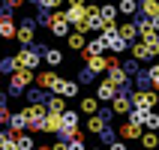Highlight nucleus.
Segmentation results:
<instances>
[{"label": "nucleus", "mask_w": 159, "mask_h": 150, "mask_svg": "<svg viewBox=\"0 0 159 150\" xmlns=\"http://www.w3.org/2000/svg\"><path fill=\"white\" fill-rule=\"evenodd\" d=\"M42 60L48 63V66H60V63H63V51H60V48H45Z\"/></svg>", "instance_id": "nucleus-22"}, {"label": "nucleus", "mask_w": 159, "mask_h": 150, "mask_svg": "<svg viewBox=\"0 0 159 150\" xmlns=\"http://www.w3.org/2000/svg\"><path fill=\"white\" fill-rule=\"evenodd\" d=\"M99 138H102L105 144H111V141H114V129H111V126H105V129L99 132Z\"/></svg>", "instance_id": "nucleus-35"}, {"label": "nucleus", "mask_w": 159, "mask_h": 150, "mask_svg": "<svg viewBox=\"0 0 159 150\" xmlns=\"http://www.w3.org/2000/svg\"><path fill=\"white\" fill-rule=\"evenodd\" d=\"M90 3H96V0H90Z\"/></svg>", "instance_id": "nucleus-44"}, {"label": "nucleus", "mask_w": 159, "mask_h": 150, "mask_svg": "<svg viewBox=\"0 0 159 150\" xmlns=\"http://www.w3.org/2000/svg\"><path fill=\"white\" fill-rule=\"evenodd\" d=\"M51 150H69V141H63V138H60V141L51 144Z\"/></svg>", "instance_id": "nucleus-37"}, {"label": "nucleus", "mask_w": 159, "mask_h": 150, "mask_svg": "<svg viewBox=\"0 0 159 150\" xmlns=\"http://www.w3.org/2000/svg\"><path fill=\"white\" fill-rule=\"evenodd\" d=\"M102 36H105V45H108L111 54H123L126 48H129V42L117 33V24H105V27H102Z\"/></svg>", "instance_id": "nucleus-1"}, {"label": "nucleus", "mask_w": 159, "mask_h": 150, "mask_svg": "<svg viewBox=\"0 0 159 150\" xmlns=\"http://www.w3.org/2000/svg\"><path fill=\"white\" fill-rule=\"evenodd\" d=\"M15 69H18L15 57H0V75H12Z\"/></svg>", "instance_id": "nucleus-26"}, {"label": "nucleus", "mask_w": 159, "mask_h": 150, "mask_svg": "<svg viewBox=\"0 0 159 150\" xmlns=\"http://www.w3.org/2000/svg\"><path fill=\"white\" fill-rule=\"evenodd\" d=\"M99 15H102V24H114L117 6H114V3H102V6H99Z\"/></svg>", "instance_id": "nucleus-20"}, {"label": "nucleus", "mask_w": 159, "mask_h": 150, "mask_svg": "<svg viewBox=\"0 0 159 150\" xmlns=\"http://www.w3.org/2000/svg\"><path fill=\"white\" fill-rule=\"evenodd\" d=\"M66 45H69L72 51H84L87 39H84V33H78V30H75V33H69V36H66Z\"/></svg>", "instance_id": "nucleus-21"}, {"label": "nucleus", "mask_w": 159, "mask_h": 150, "mask_svg": "<svg viewBox=\"0 0 159 150\" xmlns=\"http://www.w3.org/2000/svg\"><path fill=\"white\" fill-rule=\"evenodd\" d=\"M150 24H153V30L159 33V15H156V18H150Z\"/></svg>", "instance_id": "nucleus-39"}, {"label": "nucleus", "mask_w": 159, "mask_h": 150, "mask_svg": "<svg viewBox=\"0 0 159 150\" xmlns=\"http://www.w3.org/2000/svg\"><path fill=\"white\" fill-rule=\"evenodd\" d=\"M45 108H48V114H63V111H66V99L54 93V96H48V102H45Z\"/></svg>", "instance_id": "nucleus-16"}, {"label": "nucleus", "mask_w": 159, "mask_h": 150, "mask_svg": "<svg viewBox=\"0 0 159 150\" xmlns=\"http://www.w3.org/2000/svg\"><path fill=\"white\" fill-rule=\"evenodd\" d=\"M30 81H33V72H30V69H15L12 78H9V96H21Z\"/></svg>", "instance_id": "nucleus-2"}, {"label": "nucleus", "mask_w": 159, "mask_h": 150, "mask_svg": "<svg viewBox=\"0 0 159 150\" xmlns=\"http://www.w3.org/2000/svg\"><path fill=\"white\" fill-rule=\"evenodd\" d=\"M117 12H123V15H138V0H120V3H117Z\"/></svg>", "instance_id": "nucleus-24"}, {"label": "nucleus", "mask_w": 159, "mask_h": 150, "mask_svg": "<svg viewBox=\"0 0 159 150\" xmlns=\"http://www.w3.org/2000/svg\"><path fill=\"white\" fill-rule=\"evenodd\" d=\"M54 36H69V21H66V15L63 12H51V27H48Z\"/></svg>", "instance_id": "nucleus-8"}, {"label": "nucleus", "mask_w": 159, "mask_h": 150, "mask_svg": "<svg viewBox=\"0 0 159 150\" xmlns=\"http://www.w3.org/2000/svg\"><path fill=\"white\" fill-rule=\"evenodd\" d=\"M69 3H78V0H69Z\"/></svg>", "instance_id": "nucleus-43"}, {"label": "nucleus", "mask_w": 159, "mask_h": 150, "mask_svg": "<svg viewBox=\"0 0 159 150\" xmlns=\"http://www.w3.org/2000/svg\"><path fill=\"white\" fill-rule=\"evenodd\" d=\"M147 75H150V84H153V87H159V63H153L150 69H147Z\"/></svg>", "instance_id": "nucleus-34"}, {"label": "nucleus", "mask_w": 159, "mask_h": 150, "mask_svg": "<svg viewBox=\"0 0 159 150\" xmlns=\"http://www.w3.org/2000/svg\"><path fill=\"white\" fill-rule=\"evenodd\" d=\"M111 111H114V114H129V111H132V99H129V93L120 90V93L111 99Z\"/></svg>", "instance_id": "nucleus-9"}, {"label": "nucleus", "mask_w": 159, "mask_h": 150, "mask_svg": "<svg viewBox=\"0 0 159 150\" xmlns=\"http://www.w3.org/2000/svg\"><path fill=\"white\" fill-rule=\"evenodd\" d=\"M147 111H150V108H132V111H129V120H132V123H138V126H144Z\"/></svg>", "instance_id": "nucleus-31"}, {"label": "nucleus", "mask_w": 159, "mask_h": 150, "mask_svg": "<svg viewBox=\"0 0 159 150\" xmlns=\"http://www.w3.org/2000/svg\"><path fill=\"white\" fill-rule=\"evenodd\" d=\"M156 150H159V144H156Z\"/></svg>", "instance_id": "nucleus-45"}, {"label": "nucleus", "mask_w": 159, "mask_h": 150, "mask_svg": "<svg viewBox=\"0 0 159 150\" xmlns=\"http://www.w3.org/2000/svg\"><path fill=\"white\" fill-rule=\"evenodd\" d=\"M156 144H159V135L156 132H144L141 135V147L144 150H156Z\"/></svg>", "instance_id": "nucleus-29"}, {"label": "nucleus", "mask_w": 159, "mask_h": 150, "mask_svg": "<svg viewBox=\"0 0 159 150\" xmlns=\"http://www.w3.org/2000/svg\"><path fill=\"white\" fill-rule=\"evenodd\" d=\"M15 144H18V150H33V138L24 132H15Z\"/></svg>", "instance_id": "nucleus-30"}, {"label": "nucleus", "mask_w": 159, "mask_h": 150, "mask_svg": "<svg viewBox=\"0 0 159 150\" xmlns=\"http://www.w3.org/2000/svg\"><path fill=\"white\" fill-rule=\"evenodd\" d=\"M15 33H18V27L12 21V12H3L0 15V39H15Z\"/></svg>", "instance_id": "nucleus-10"}, {"label": "nucleus", "mask_w": 159, "mask_h": 150, "mask_svg": "<svg viewBox=\"0 0 159 150\" xmlns=\"http://www.w3.org/2000/svg\"><path fill=\"white\" fill-rule=\"evenodd\" d=\"M87 69L96 75V72H108V57L99 54V57H87Z\"/></svg>", "instance_id": "nucleus-18"}, {"label": "nucleus", "mask_w": 159, "mask_h": 150, "mask_svg": "<svg viewBox=\"0 0 159 150\" xmlns=\"http://www.w3.org/2000/svg\"><path fill=\"white\" fill-rule=\"evenodd\" d=\"M63 15H66V21H69V27H75L78 33H84V18H87V6H84L81 0H78V3H72V6L66 9Z\"/></svg>", "instance_id": "nucleus-4"}, {"label": "nucleus", "mask_w": 159, "mask_h": 150, "mask_svg": "<svg viewBox=\"0 0 159 150\" xmlns=\"http://www.w3.org/2000/svg\"><path fill=\"white\" fill-rule=\"evenodd\" d=\"M138 12H141L144 18H156L159 15V0H141V3H138Z\"/></svg>", "instance_id": "nucleus-19"}, {"label": "nucleus", "mask_w": 159, "mask_h": 150, "mask_svg": "<svg viewBox=\"0 0 159 150\" xmlns=\"http://www.w3.org/2000/svg\"><path fill=\"white\" fill-rule=\"evenodd\" d=\"M0 123H6V111L3 108H0Z\"/></svg>", "instance_id": "nucleus-41"}, {"label": "nucleus", "mask_w": 159, "mask_h": 150, "mask_svg": "<svg viewBox=\"0 0 159 150\" xmlns=\"http://www.w3.org/2000/svg\"><path fill=\"white\" fill-rule=\"evenodd\" d=\"M105 126H108V123H105V120H102L99 114H90V120H87V129H90V132H96V135H99L102 129H105Z\"/></svg>", "instance_id": "nucleus-27"}, {"label": "nucleus", "mask_w": 159, "mask_h": 150, "mask_svg": "<svg viewBox=\"0 0 159 150\" xmlns=\"http://www.w3.org/2000/svg\"><path fill=\"white\" fill-rule=\"evenodd\" d=\"M105 48H108V45H105V36H102V33H99L96 39H90V42L84 45L87 57H99V54H105Z\"/></svg>", "instance_id": "nucleus-13"}, {"label": "nucleus", "mask_w": 159, "mask_h": 150, "mask_svg": "<svg viewBox=\"0 0 159 150\" xmlns=\"http://www.w3.org/2000/svg\"><path fill=\"white\" fill-rule=\"evenodd\" d=\"M6 123L12 126V132H24V129H27V117H24V111H18V114H6Z\"/></svg>", "instance_id": "nucleus-17"}, {"label": "nucleus", "mask_w": 159, "mask_h": 150, "mask_svg": "<svg viewBox=\"0 0 159 150\" xmlns=\"http://www.w3.org/2000/svg\"><path fill=\"white\" fill-rule=\"evenodd\" d=\"M45 132H60V114H45Z\"/></svg>", "instance_id": "nucleus-28"}, {"label": "nucleus", "mask_w": 159, "mask_h": 150, "mask_svg": "<svg viewBox=\"0 0 159 150\" xmlns=\"http://www.w3.org/2000/svg\"><path fill=\"white\" fill-rule=\"evenodd\" d=\"M81 111H84V114H96L99 111V99L96 96H84L81 99Z\"/></svg>", "instance_id": "nucleus-25"}, {"label": "nucleus", "mask_w": 159, "mask_h": 150, "mask_svg": "<svg viewBox=\"0 0 159 150\" xmlns=\"http://www.w3.org/2000/svg\"><path fill=\"white\" fill-rule=\"evenodd\" d=\"M117 93H120V90H117V84H111L108 78H102V81L96 84V99H99V102H111Z\"/></svg>", "instance_id": "nucleus-7"}, {"label": "nucleus", "mask_w": 159, "mask_h": 150, "mask_svg": "<svg viewBox=\"0 0 159 150\" xmlns=\"http://www.w3.org/2000/svg\"><path fill=\"white\" fill-rule=\"evenodd\" d=\"M36 81H39V87H42V90H57L60 75H57V72H42V75H36Z\"/></svg>", "instance_id": "nucleus-15"}, {"label": "nucleus", "mask_w": 159, "mask_h": 150, "mask_svg": "<svg viewBox=\"0 0 159 150\" xmlns=\"http://www.w3.org/2000/svg\"><path fill=\"white\" fill-rule=\"evenodd\" d=\"M33 33H36V21H33V18H27L24 24L18 27L15 39H18L21 45H24V48H33Z\"/></svg>", "instance_id": "nucleus-6"}, {"label": "nucleus", "mask_w": 159, "mask_h": 150, "mask_svg": "<svg viewBox=\"0 0 159 150\" xmlns=\"http://www.w3.org/2000/svg\"><path fill=\"white\" fill-rule=\"evenodd\" d=\"M33 3H36L39 9H45V12H51V9H57V6H60L63 0H33Z\"/></svg>", "instance_id": "nucleus-33"}, {"label": "nucleus", "mask_w": 159, "mask_h": 150, "mask_svg": "<svg viewBox=\"0 0 159 150\" xmlns=\"http://www.w3.org/2000/svg\"><path fill=\"white\" fill-rule=\"evenodd\" d=\"M144 126H147V132H156V129H159V114H156V111H147Z\"/></svg>", "instance_id": "nucleus-32"}, {"label": "nucleus", "mask_w": 159, "mask_h": 150, "mask_svg": "<svg viewBox=\"0 0 159 150\" xmlns=\"http://www.w3.org/2000/svg\"><path fill=\"white\" fill-rule=\"evenodd\" d=\"M36 150H51V147H36Z\"/></svg>", "instance_id": "nucleus-42"}, {"label": "nucleus", "mask_w": 159, "mask_h": 150, "mask_svg": "<svg viewBox=\"0 0 159 150\" xmlns=\"http://www.w3.org/2000/svg\"><path fill=\"white\" fill-rule=\"evenodd\" d=\"M69 150H84V138H72V141H69Z\"/></svg>", "instance_id": "nucleus-36"}, {"label": "nucleus", "mask_w": 159, "mask_h": 150, "mask_svg": "<svg viewBox=\"0 0 159 150\" xmlns=\"http://www.w3.org/2000/svg\"><path fill=\"white\" fill-rule=\"evenodd\" d=\"M6 105V93H3V90H0V108Z\"/></svg>", "instance_id": "nucleus-40"}, {"label": "nucleus", "mask_w": 159, "mask_h": 150, "mask_svg": "<svg viewBox=\"0 0 159 150\" xmlns=\"http://www.w3.org/2000/svg\"><path fill=\"white\" fill-rule=\"evenodd\" d=\"M129 99H132V108H156L159 96H156V90H132L129 93Z\"/></svg>", "instance_id": "nucleus-5"}, {"label": "nucleus", "mask_w": 159, "mask_h": 150, "mask_svg": "<svg viewBox=\"0 0 159 150\" xmlns=\"http://www.w3.org/2000/svg\"><path fill=\"white\" fill-rule=\"evenodd\" d=\"M27 102H30V105H45L48 96L42 93V87H30V90H27Z\"/></svg>", "instance_id": "nucleus-23"}, {"label": "nucleus", "mask_w": 159, "mask_h": 150, "mask_svg": "<svg viewBox=\"0 0 159 150\" xmlns=\"http://www.w3.org/2000/svg\"><path fill=\"white\" fill-rule=\"evenodd\" d=\"M78 81H72V78H60V84H57V96H63V99H72V96H78Z\"/></svg>", "instance_id": "nucleus-11"}, {"label": "nucleus", "mask_w": 159, "mask_h": 150, "mask_svg": "<svg viewBox=\"0 0 159 150\" xmlns=\"http://www.w3.org/2000/svg\"><path fill=\"white\" fill-rule=\"evenodd\" d=\"M117 33H120L126 42L132 45L135 39H138V24H135V21H123V24H117Z\"/></svg>", "instance_id": "nucleus-14"}, {"label": "nucleus", "mask_w": 159, "mask_h": 150, "mask_svg": "<svg viewBox=\"0 0 159 150\" xmlns=\"http://www.w3.org/2000/svg\"><path fill=\"white\" fill-rule=\"evenodd\" d=\"M108 150H126V144L123 141H111V144H108Z\"/></svg>", "instance_id": "nucleus-38"}, {"label": "nucleus", "mask_w": 159, "mask_h": 150, "mask_svg": "<svg viewBox=\"0 0 159 150\" xmlns=\"http://www.w3.org/2000/svg\"><path fill=\"white\" fill-rule=\"evenodd\" d=\"M15 63L18 69H30L33 72L39 63H42V51H36V48H21V51L15 54Z\"/></svg>", "instance_id": "nucleus-3"}, {"label": "nucleus", "mask_w": 159, "mask_h": 150, "mask_svg": "<svg viewBox=\"0 0 159 150\" xmlns=\"http://www.w3.org/2000/svg\"><path fill=\"white\" fill-rule=\"evenodd\" d=\"M117 132H120V138H123V141H135V138H141V126L138 123H132V120H126L123 126H120V129H117Z\"/></svg>", "instance_id": "nucleus-12"}]
</instances>
